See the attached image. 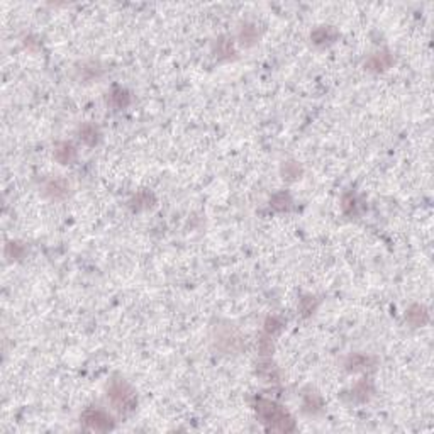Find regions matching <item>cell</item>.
<instances>
[{
	"label": "cell",
	"instance_id": "cell-1",
	"mask_svg": "<svg viewBox=\"0 0 434 434\" xmlns=\"http://www.w3.org/2000/svg\"><path fill=\"white\" fill-rule=\"evenodd\" d=\"M254 409H256L258 416L263 419V422L267 424V427L270 431L288 432V431H293V427H295V422L288 416V412L283 411L280 406H277L272 400L258 399Z\"/></svg>",
	"mask_w": 434,
	"mask_h": 434
},
{
	"label": "cell",
	"instance_id": "cell-2",
	"mask_svg": "<svg viewBox=\"0 0 434 434\" xmlns=\"http://www.w3.org/2000/svg\"><path fill=\"white\" fill-rule=\"evenodd\" d=\"M107 397L119 412H131L136 407V394L124 380H114L110 383Z\"/></svg>",
	"mask_w": 434,
	"mask_h": 434
},
{
	"label": "cell",
	"instance_id": "cell-3",
	"mask_svg": "<svg viewBox=\"0 0 434 434\" xmlns=\"http://www.w3.org/2000/svg\"><path fill=\"white\" fill-rule=\"evenodd\" d=\"M81 422H83L85 429L95 431V432H105V431L114 429L112 417L107 416V414L104 411H100V409H86V411L81 414Z\"/></svg>",
	"mask_w": 434,
	"mask_h": 434
},
{
	"label": "cell",
	"instance_id": "cell-4",
	"mask_svg": "<svg viewBox=\"0 0 434 434\" xmlns=\"http://www.w3.org/2000/svg\"><path fill=\"white\" fill-rule=\"evenodd\" d=\"M392 63H394L392 55L387 51H382V53H375V55H371L368 60H366L365 68L370 70V71H383V70L390 68Z\"/></svg>",
	"mask_w": 434,
	"mask_h": 434
},
{
	"label": "cell",
	"instance_id": "cell-5",
	"mask_svg": "<svg viewBox=\"0 0 434 434\" xmlns=\"http://www.w3.org/2000/svg\"><path fill=\"white\" fill-rule=\"evenodd\" d=\"M406 319L411 326L414 327H419V326H424L426 322L429 321V314H427V309L424 306H412L409 307L407 314H406Z\"/></svg>",
	"mask_w": 434,
	"mask_h": 434
},
{
	"label": "cell",
	"instance_id": "cell-6",
	"mask_svg": "<svg viewBox=\"0 0 434 434\" xmlns=\"http://www.w3.org/2000/svg\"><path fill=\"white\" fill-rule=\"evenodd\" d=\"M75 156H76V151H75L73 144H70V143L56 144L55 158H56V161L61 163V165H68V163H71L75 160Z\"/></svg>",
	"mask_w": 434,
	"mask_h": 434
},
{
	"label": "cell",
	"instance_id": "cell-7",
	"mask_svg": "<svg viewBox=\"0 0 434 434\" xmlns=\"http://www.w3.org/2000/svg\"><path fill=\"white\" fill-rule=\"evenodd\" d=\"M45 192L48 197L51 199H63L68 192V185H66L65 180H60V178H55V180H50L45 185Z\"/></svg>",
	"mask_w": 434,
	"mask_h": 434
},
{
	"label": "cell",
	"instance_id": "cell-8",
	"mask_svg": "<svg viewBox=\"0 0 434 434\" xmlns=\"http://www.w3.org/2000/svg\"><path fill=\"white\" fill-rule=\"evenodd\" d=\"M154 204V195L151 192L148 190H143V192H138L136 195L133 197L131 200V207L134 210H141V209H148Z\"/></svg>",
	"mask_w": 434,
	"mask_h": 434
},
{
	"label": "cell",
	"instance_id": "cell-9",
	"mask_svg": "<svg viewBox=\"0 0 434 434\" xmlns=\"http://www.w3.org/2000/svg\"><path fill=\"white\" fill-rule=\"evenodd\" d=\"M129 102H131V95H129L127 90H124V89H115L112 94H110V104H112L115 109H124V107H127Z\"/></svg>",
	"mask_w": 434,
	"mask_h": 434
},
{
	"label": "cell",
	"instance_id": "cell-10",
	"mask_svg": "<svg viewBox=\"0 0 434 434\" xmlns=\"http://www.w3.org/2000/svg\"><path fill=\"white\" fill-rule=\"evenodd\" d=\"M80 138L85 144L94 146V144H97L99 141V129L95 127L94 124H83L80 129Z\"/></svg>",
	"mask_w": 434,
	"mask_h": 434
},
{
	"label": "cell",
	"instance_id": "cell-11",
	"mask_svg": "<svg viewBox=\"0 0 434 434\" xmlns=\"http://www.w3.org/2000/svg\"><path fill=\"white\" fill-rule=\"evenodd\" d=\"M334 37H336V31L329 26H322V27L316 29V31L312 32V39H314V42H317V45L331 42Z\"/></svg>",
	"mask_w": 434,
	"mask_h": 434
},
{
	"label": "cell",
	"instance_id": "cell-12",
	"mask_svg": "<svg viewBox=\"0 0 434 434\" xmlns=\"http://www.w3.org/2000/svg\"><path fill=\"white\" fill-rule=\"evenodd\" d=\"M272 207L275 210H288L292 207V199L290 195L285 194V192H280V194L273 195L272 199Z\"/></svg>",
	"mask_w": 434,
	"mask_h": 434
},
{
	"label": "cell",
	"instance_id": "cell-13",
	"mask_svg": "<svg viewBox=\"0 0 434 434\" xmlns=\"http://www.w3.org/2000/svg\"><path fill=\"white\" fill-rule=\"evenodd\" d=\"M239 39L243 45H253L254 41L258 39V31L254 26H249V24H246V26H243V29H241L239 32Z\"/></svg>",
	"mask_w": 434,
	"mask_h": 434
},
{
	"label": "cell",
	"instance_id": "cell-14",
	"mask_svg": "<svg viewBox=\"0 0 434 434\" xmlns=\"http://www.w3.org/2000/svg\"><path fill=\"white\" fill-rule=\"evenodd\" d=\"M26 253V246L21 244V243H9L7 248H6V256L11 258V259H21Z\"/></svg>",
	"mask_w": 434,
	"mask_h": 434
},
{
	"label": "cell",
	"instance_id": "cell-15",
	"mask_svg": "<svg viewBox=\"0 0 434 434\" xmlns=\"http://www.w3.org/2000/svg\"><path fill=\"white\" fill-rule=\"evenodd\" d=\"M368 365H370V358H368V356H363V355L350 356L348 363H346V366H348L350 370H363Z\"/></svg>",
	"mask_w": 434,
	"mask_h": 434
},
{
	"label": "cell",
	"instance_id": "cell-16",
	"mask_svg": "<svg viewBox=\"0 0 434 434\" xmlns=\"http://www.w3.org/2000/svg\"><path fill=\"white\" fill-rule=\"evenodd\" d=\"M282 173H283V178H287V180H295V178H298L302 175V168L298 166L297 163L288 161V163L283 165Z\"/></svg>",
	"mask_w": 434,
	"mask_h": 434
},
{
	"label": "cell",
	"instance_id": "cell-17",
	"mask_svg": "<svg viewBox=\"0 0 434 434\" xmlns=\"http://www.w3.org/2000/svg\"><path fill=\"white\" fill-rule=\"evenodd\" d=\"M356 209H358V200L353 194H346L343 197V210L346 214H356Z\"/></svg>",
	"mask_w": 434,
	"mask_h": 434
},
{
	"label": "cell",
	"instance_id": "cell-18",
	"mask_svg": "<svg viewBox=\"0 0 434 434\" xmlns=\"http://www.w3.org/2000/svg\"><path fill=\"white\" fill-rule=\"evenodd\" d=\"M370 392H371L370 383H368V382H360V383L355 387L353 395H355L356 399H360V400H366V399H368V394H370Z\"/></svg>",
	"mask_w": 434,
	"mask_h": 434
},
{
	"label": "cell",
	"instance_id": "cell-19",
	"mask_svg": "<svg viewBox=\"0 0 434 434\" xmlns=\"http://www.w3.org/2000/svg\"><path fill=\"white\" fill-rule=\"evenodd\" d=\"M280 329H282V322L277 317H268L267 322H265V331H267L268 336H273L275 332H278Z\"/></svg>",
	"mask_w": 434,
	"mask_h": 434
},
{
	"label": "cell",
	"instance_id": "cell-20",
	"mask_svg": "<svg viewBox=\"0 0 434 434\" xmlns=\"http://www.w3.org/2000/svg\"><path fill=\"white\" fill-rule=\"evenodd\" d=\"M309 411H316V409L321 407V399L317 394H307L306 395V404H303Z\"/></svg>",
	"mask_w": 434,
	"mask_h": 434
},
{
	"label": "cell",
	"instance_id": "cell-21",
	"mask_svg": "<svg viewBox=\"0 0 434 434\" xmlns=\"http://www.w3.org/2000/svg\"><path fill=\"white\" fill-rule=\"evenodd\" d=\"M314 307H316V300H314L312 297H303V298H302V302H300V311H302L303 316H309V314H311V312L314 311Z\"/></svg>",
	"mask_w": 434,
	"mask_h": 434
},
{
	"label": "cell",
	"instance_id": "cell-22",
	"mask_svg": "<svg viewBox=\"0 0 434 434\" xmlns=\"http://www.w3.org/2000/svg\"><path fill=\"white\" fill-rule=\"evenodd\" d=\"M273 350V344H272V339H270V336L267 337H262L259 339V351H262V355H270Z\"/></svg>",
	"mask_w": 434,
	"mask_h": 434
}]
</instances>
